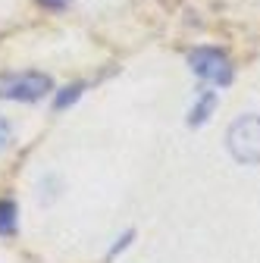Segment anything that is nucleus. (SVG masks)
Wrapping results in <instances>:
<instances>
[{"label":"nucleus","instance_id":"2","mask_svg":"<svg viewBox=\"0 0 260 263\" xmlns=\"http://www.w3.org/2000/svg\"><path fill=\"white\" fill-rule=\"evenodd\" d=\"M50 91H53V82L44 72H4L0 76V97L4 101L31 104V101H41Z\"/></svg>","mask_w":260,"mask_h":263},{"label":"nucleus","instance_id":"7","mask_svg":"<svg viewBox=\"0 0 260 263\" xmlns=\"http://www.w3.org/2000/svg\"><path fill=\"white\" fill-rule=\"evenodd\" d=\"M10 144H13V125L7 119H0V154H4Z\"/></svg>","mask_w":260,"mask_h":263},{"label":"nucleus","instance_id":"6","mask_svg":"<svg viewBox=\"0 0 260 263\" xmlns=\"http://www.w3.org/2000/svg\"><path fill=\"white\" fill-rule=\"evenodd\" d=\"M82 91H85V85H69V88H63V91L57 94V101H53V110H66V107H72L79 97H82Z\"/></svg>","mask_w":260,"mask_h":263},{"label":"nucleus","instance_id":"3","mask_svg":"<svg viewBox=\"0 0 260 263\" xmlns=\"http://www.w3.org/2000/svg\"><path fill=\"white\" fill-rule=\"evenodd\" d=\"M188 63H191V69L198 72L204 82H210V85H229L232 82V63H229V57H226L222 50H216V47H198L191 57H188Z\"/></svg>","mask_w":260,"mask_h":263},{"label":"nucleus","instance_id":"4","mask_svg":"<svg viewBox=\"0 0 260 263\" xmlns=\"http://www.w3.org/2000/svg\"><path fill=\"white\" fill-rule=\"evenodd\" d=\"M213 107H216V91H204V94H201V101L194 104L191 113H188V125H204L207 116L213 113Z\"/></svg>","mask_w":260,"mask_h":263},{"label":"nucleus","instance_id":"1","mask_svg":"<svg viewBox=\"0 0 260 263\" xmlns=\"http://www.w3.org/2000/svg\"><path fill=\"white\" fill-rule=\"evenodd\" d=\"M226 144L238 163H260V113L238 116L226 132Z\"/></svg>","mask_w":260,"mask_h":263},{"label":"nucleus","instance_id":"8","mask_svg":"<svg viewBox=\"0 0 260 263\" xmlns=\"http://www.w3.org/2000/svg\"><path fill=\"white\" fill-rule=\"evenodd\" d=\"M132 238H135V232H125V235H122V238H119V241H116V245L110 248V254H107V257L113 260V257H116L119 251H125V248H128V241H132Z\"/></svg>","mask_w":260,"mask_h":263},{"label":"nucleus","instance_id":"9","mask_svg":"<svg viewBox=\"0 0 260 263\" xmlns=\"http://www.w3.org/2000/svg\"><path fill=\"white\" fill-rule=\"evenodd\" d=\"M41 4H47V7H66L69 0H41Z\"/></svg>","mask_w":260,"mask_h":263},{"label":"nucleus","instance_id":"5","mask_svg":"<svg viewBox=\"0 0 260 263\" xmlns=\"http://www.w3.org/2000/svg\"><path fill=\"white\" fill-rule=\"evenodd\" d=\"M19 226V210L13 201H0V235H13Z\"/></svg>","mask_w":260,"mask_h":263}]
</instances>
